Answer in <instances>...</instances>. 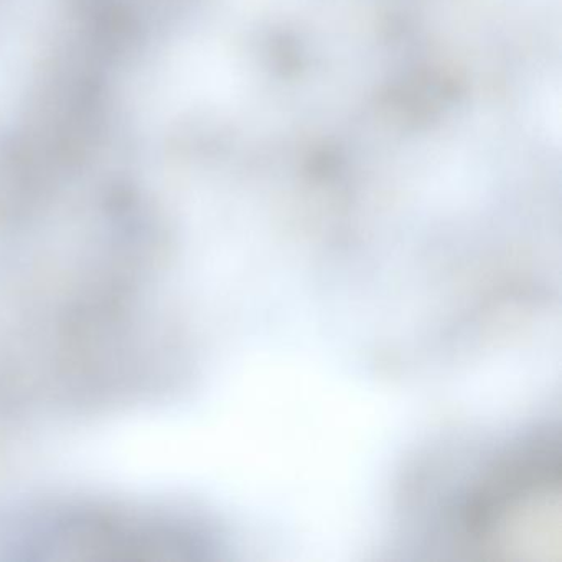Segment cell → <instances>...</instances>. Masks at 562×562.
I'll use <instances>...</instances> for the list:
<instances>
[{
  "label": "cell",
  "mask_w": 562,
  "mask_h": 562,
  "mask_svg": "<svg viewBox=\"0 0 562 562\" xmlns=\"http://www.w3.org/2000/svg\"><path fill=\"white\" fill-rule=\"evenodd\" d=\"M495 470L467 505V546L495 558L561 561L558 449L546 440Z\"/></svg>",
  "instance_id": "obj_1"
}]
</instances>
